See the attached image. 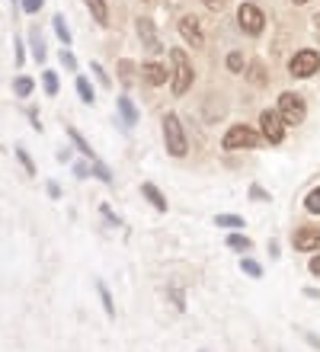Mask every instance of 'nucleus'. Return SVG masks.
Listing matches in <instances>:
<instances>
[{"label":"nucleus","mask_w":320,"mask_h":352,"mask_svg":"<svg viewBox=\"0 0 320 352\" xmlns=\"http://www.w3.org/2000/svg\"><path fill=\"white\" fill-rule=\"evenodd\" d=\"M314 29H317V32H320V13H317V16H314Z\"/></svg>","instance_id":"58836bf2"},{"label":"nucleus","mask_w":320,"mask_h":352,"mask_svg":"<svg viewBox=\"0 0 320 352\" xmlns=\"http://www.w3.org/2000/svg\"><path fill=\"white\" fill-rule=\"evenodd\" d=\"M52 26H55V36L61 38V45H71V29H67V23H64L61 13H55V19H52Z\"/></svg>","instance_id":"f3484780"},{"label":"nucleus","mask_w":320,"mask_h":352,"mask_svg":"<svg viewBox=\"0 0 320 352\" xmlns=\"http://www.w3.org/2000/svg\"><path fill=\"white\" fill-rule=\"evenodd\" d=\"M119 102V112H122V122H125V129H131L138 122V109H135V102L128 100V96H122V100H116Z\"/></svg>","instance_id":"ddd939ff"},{"label":"nucleus","mask_w":320,"mask_h":352,"mask_svg":"<svg viewBox=\"0 0 320 352\" xmlns=\"http://www.w3.org/2000/svg\"><path fill=\"white\" fill-rule=\"evenodd\" d=\"M87 170H90L87 164H77V167H74V173H77V176H87Z\"/></svg>","instance_id":"4c0bfd02"},{"label":"nucleus","mask_w":320,"mask_h":352,"mask_svg":"<svg viewBox=\"0 0 320 352\" xmlns=\"http://www.w3.org/2000/svg\"><path fill=\"white\" fill-rule=\"evenodd\" d=\"M42 3H45V0H23V10H26V13H39Z\"/></svg>","instance_id":"2f4dec72"},{"label":"nucleus","mask_w":320,"mask_h":352,"mask_svg":"<svg viewBox=\"0 0 320 352\" xmlns=\"http://www.w3.org/2000/svg\"><path fill=\"white\" fill-rule=\"evenodd\" d=\"M17 157H19V164H23V167H26V173H29V176L36 173V167H32V160H29L26 148H17Z\"/></svg>","instance_id":"cd10ccee"},{"label":"nucleus","mask_w":320,"mask_h":352,"mask_svg":"<svg viewBox=\"0 0 320 352\" xmlns=\"http://www.w3.org/2000/svg\"><path fill=\"white\" fill-rule=\"evenodd\" d=\"M237 23H240V29H244L247 36H259V32H263V26H266V16L253 7V3H240Z\"/></svg>","instance_id":"0eeeda50"},{"label":"nucleus","mask_w":320,"mask_h":352,"mask_svg":"<svg viewBox=\"0 0 320 352\" xmlns=\"http://www.w3.org/2000/svg\"><path fill=\"white\" fill-rule=\"evenodd\" d=\"M170 61H173V93L176 96H183L186 90L192 87V65H189V55H186L183 48H170Z\"/></svg>","instance_id":"f257e3e1"},{"label":"nucleus","mask_w":320,"mask_h":352,"mask_svg":"<svg viewBox=\"0 0 320 352\" xmlns=\"http://www.w3.org/2000/svg\"><path fill=\"white\" fill-rule=\"evenodd\" d=\"M311 276L320 278V256H314V260H311Z\"/></svg>","instance_id":"c9c22d12"},{"label":"nucleus","mask_w":320,"mask_h":352,"mask_svg":"<svg viewBox=\"0 0 320 352\" xmlns=\"http://www.w3.org/2000/svg\"><path fill=\"white\" fill-rule=\"evenodd\" d=\"M240 269H244V272H247L250 278H259V276H263V269H259V263L247 260V256H244V260H240Z\"/></svg>","instance_id":"393cba45"},{"label":"nucleus","mask_w":320,"mask_h":352,"mask_svg":"<svg viewBox=\"0 0 320 352\" xmlns=\"http://www.w3.org/2000/svg\"><path fill=\"white\" fill-rule=\"evenodd\" d=\"M23 58H26V55H23V42L17 38V65H23Z\"/></svg>","instance_id":"e433bc0d"},{"label":"nucleus","mask_w":320,"mask_h":352,"mask_svg":"<svg viewBox=\"0 0 320 352\" xmlns=\"http://www.w3.org/2000/svg\"><path fill=\"white\" fill-rule=\"evenodd\" d=\"M304 340H308V343H311L314 349L320 352V336H317V333H304Z\"/></svg>","instance_id":"f704fd0d"},{"label":"nucleus","mask_w":320,"mask_h":352,"mask_svg":"<svg viewBox=\"0 0 320 352\" xmlns=\"http://www.w3.org/2000/svg\"><path fill=\"white\" fill-rule=\"evenodd\" d=\"M42 84H45L48 96H55V93H58V74H55V71H45V74H42Z\"/></svg>","instance_id":"5701e85b"},{"label":"nucleus","mask_w":320,"mask_h":352,"mask_svg":"<svg viewBox=\"0 0 320 352\" xmlns=\"http://www.w3.org/2000/svg\"><path fill=\"white\" fill-rule=\"evenodd\" d=\"M96 292H100V301H103V311H106V317H116V305H112V298H109V292H106V285H96Z\"/></svg>","instance_id":"a211bd4d"},{"label":"nucleus","mask_w":320,"mask_h":352,"mask_svg":"<svg viewBox=\"0 0 320 352\" xmlns=\"http://www.w3.org/2000/svg\"><path fill=\"white\" fill-rule=\"evenodd\" d=\"M67 138H71L74 144H77V151H81V154H83V157H87V160H96V154H93V148H90V144H87V141L81 138V131H77V129H67Z\"/></svg>","instance_id":"dca6fc26"},{"label":"nucleus","mask_w":320,"mask_h":352,"mask_svg":"<svg viewBox=\"0 0 320 352\" xmlns=\"http://www.w3.org/2000/svg\"><path fill=\"white\" fill-rule=\"evenodd\" d=\"M250 80H253L256 87L263 84V80H266V77H263V65H253V67H250Z\"/></svg>","instance_id":"c756f323"},{"label":"nucleus","mask_w":320,"mask_h":352,"mask_svg":"<svg viewBox=\"0 0 320 352\" xmlns=\"http://www.w3.org/2000/svg\"><path fill=\"white\" fill-rule=\"evenodd\" d=\"M295 3H298V7H301V3H311V0H295Z\"/></svg>","instance_id":"ea45409f"},{"label":"nucleus","mask_w":320,"mask_h":352,"mask_svg":"<svg viewBox=\"0 0 320 352\" xmlns=\"http://www.w3.org/2000/svg\"><path fill=\"white\" fill-rule=\"evenodd\" d=\"M29 45H32V58L36 61H45V42L39 36V29H29Z\"/></svg>","instance_id":"2eb2a0df"},{"label":"nucleus","mask_w":320,"mask_h":352,"mask_svg":"<svg viewBox=\"0 0 320 352\" xmlns=\"http://www.w3.org/2000/svg\"><path fill=\"white\" fill-rule=\"evenodd\" d=\"M259 129H263V135H266V141H269V144H279V141L285 138V119H282V112L266 109L263 116H259Z\"/></svg>","instance_id":"39448f33"},{"label":"nucleus","mask_w":320,"mask_h":352,"mask_svg":"<svg viewBox=\"0 0 320 352\" xmlns=\"http://www.w3.org/2000/svg\"><path fill=\"white\" fill-rule=\"evenodd\" d=\"M138 36H141V45H145L151 55H160V52H164L160 36H157V26L151 19H138Z\"/></svg>","instance_id":"1a4fd4ad"},{"label":"nucleus","mask_w":320,"mask_h":352,"mask_svg":"<svg viewBox=\"0 0 320 352\" xmlns=\"http://www.w3.org/2000/svg\"><path fill=\"white\" fill-rule=\"evenodd\" d=\"M205 7L215 10V13H221V10H224V0H205Z\"/></svg>","instance_id":"72a5a7b5"},{"label":"nucleus","mask_w":320,"mask_h":352,"mask_svg":"<svg viewBox=\"0 0 320 352\" xmlns=\"http://www.w3.org/2000/svg\"><path fill=\"white\" fill-rule=\"evenodd\" d=\"M87 7H90L93 19H96V26H106V23H109V10H106V0H87Z\"/></svg>","instance_id":"4468645a"},{"label":"nucleus","mask_w":320,"mask_h":352,"mask_svg":"<svg viewBox=\"0 0 320 352\" xmlns=\"http://www.w3.org/2000/svg\"><path fill=\"white\" fill-rule=\"evenodd\" d=\"M215 224L218 228H244V218H237V214H218Z\"/></svg>","instance_id":"6ab92c4d"},{"label":"nucleus","mask_w":320,"mask_h":352,"mask_svg":"<svg viewBox=\"0 0 320 352\" xmlns=\"http://www.w3.org/2000/svg\"><path fill=\"white\" fill-rule=\"evenodd\" d=\"M304 208L311 214H320V189H311L308 192V199H304Z\"/></svg>","instance_id":"412c9836"},{"label":"nucleus","mask_w":320,"mask_h":352,"mask_svg":"<svg viewBox=\"0 0 320 352\" xmlns=\"http://www.w3.org/2000/svg\"><path fill=\"white\" fill-rule=\"evenodd\" d=\"M141 74H145V80H147L151 87L167 84V77H170V74H167V67H164V65H157V61H151V65L141 67Z\"/></svg>","instance_id":"9b49d317"},{"label":"nucleus","mask_w":320,"mask_h":352,"mask_svg":"<svg viewBox=\"0 0 320 352\" xmlns=\"http://www.w3.org/2000/svg\"><path fill=\"white\" fill-rule=\"evenodd\" d=\"M224 151H237V148H256L259 144V135H256L250 125H234V129H228V135H224Z\"/></svg>","instance_id":"7ed1b4c3"},{"label":"nucleus","mask_w":320,"mask_h":352,"mask_svg":"<svg viewBox=\"0 0 320 352\" xmlns=\"http://www.w3.org/2000/svg\"><path fill=\"white\" fill-rule=\"evenodd\" d=\"M119 71H122V84H131V74H135V65H131V61H122V65H119Z\"/></svg>","instance_id":"c85d7f7f"},{"label":"nucleus","mask_w":320,"mask_h":352,"mask_svg":"<svg viewBox=\"0 0 320 352\" xmlns=\"http://www.w3.org/2000/svg\"><path fill=\"white\" fill-rule=\"evenodd\" d=\"M90 164H93V173H96V176H100V179H103V183L109 186V183H112V173H109V170L103 167L100 160H90Z\"/></svg>","instance_id":"a878e982"},{"label":"nucleus","mask_w":320,"mask_h":352,"mask_svg":"<svg viewBox=\"0 0 320 352\" xmlns=\"http://www.w3.org/2000/svg\"><path fill=\"white\" fill-rule=\"evenodd\" d=\"M77 93H81V100L83 102H93V87L87 77H77Z\"/></svg>","instance_id":"4be33fe9"},{"label":"nucleus","mask_w":320,"mask_h":352,"mask_svg":"<svg viewBox=\"0 0 320 352\" xmlns=\"http://www.w3.org/2000/svg\"><path fill=\"white\" fill-rule=\"evenodd\" d=\"M228 67L234 71V74H237V71H244V55H240V52H231V55H228Z\"/></svg>","instance_id":"bb28decb"},{"label":"nucleus","mask_w":320,"mask_h":352,"mask_svg":"<svg viewBox=\"0 0 320 352\" xmlns=\"http://www.w3.org/2000/svg\"><path fill=\"white\" fill-rule=\"evenodd\" d=\"M90 67H93V74L100 77V84H103V87H109V77H106V71H103L100 65H90Z\"/></svg>","instance_id":"473e14b6"},{"label":"nucleus","mask_w":320,"mask_h":352,"mask_svg":"<svg viewBox=\"0 0 320 352\" xmlns=\"http://www.w3.org/2000/svg\"><path fill=\"white\" fill-rule=\"evenodd\" d=\"M317 67H320V55L314 52V48H304V52H298V55L288 61V71H292V77H311Z\"/></svg>","instance_id":"423d86ee"},{"label":"nucleus","mask_w":320,"mask_h":352,"mask_svg":"<svg viewBox=\"0 0 320 352\" xmlns=\"http://www.w3.org/2000/svg\"><path fill=\"white\" fill-rule=\"evenodd\" d=\"M141 195H145L147 202L154 205L157 212H167V199H164V195H160V189H157V186H151V183H145V186H141Z\"/></svg>","instance_id":"f8f14e48"},{"label":"nucleus","mask_w":320,"mask_h":352,"mask_svg":"<svg viewBox=\"0 0 320 352\" xmlns=\"http://www.w3.org/2000/svg\"><path fill=\"white\" fill-rule=\"evenodd\" d=\"M13 90H17V96H23V100H26L29 93H32V80H29V77H17Z\"/></svg>","instance_id":"b1692460"},{"label":"nucleus","mask_w":320,"mask_h":352,"mask_svg":"<svg viewBox=\"0 0 320 352\" xmlns=\"http://www.w3.org/2000/svg\"><path fill=\"white\" fill-rule=\"evenodd\" d=\"M61 65L67 67V71H77V61H74V55H71V52H67V48H64V52H61Z\"/></svg>","instance_id":"7c9ffc66"},{"label":"nucleus","mask_w":320,"mask_h":352,"mask_svg":"<svg viewBox=\"0 0 320 352\" xmlns=\"http://www.w3.org/2000/svg\"><path fill=\"white\" fill-rule=\"evenodd\" d=\"M164 138H167V154H173V157H186L183 122H180V116H173V112L164 119Z\"/></svg>","instance_id":"f03ea898"},{"label":"nucleus","mask_w":320,"mask_h":352,"mask_svg":"<svg viewBox=\"0 0 320 352\" xmlns=\"http://www.w3.org/2000/svg\"><path fill=\"white\" fill-rule=\"evenodd\" d=\"M180 36H183L192 48H202V45H205L202 29H199V19H195V16H183V19H180Z\"/></svg>","instance_id":"9d476101"},{"label":"nucleus","mask_w":320,"mask_h":352,"mask_svg":"<svg viewBox=\"0 0 320 352\" xmlns=\"http://www.w3.org/2000/svg\"><path fill=\"white\" fill-rule=\"evenodd\" d=\"M228 247H231V250L247 253V250H250V241L244 237V234H231V237H228Z\"/></svg>","instance_id":"aec40b11"},{"label":"nucleus","mask_w":320,"mask_h":352,"mask_svg":"<svg viewBox=\"0 0 320 352\" xmlns=\"http://www.w3.org/2000/svg\"><path fill=\"white\" fill-rule=\"evenodd\" d=\"M292 243H295V250H301V253H311V250L320 253V231L317 228H298L292 234Z\"/></svg>","instance_id":"6e6552de"},{"label":"nucleus","mask_w":320,"mask_h":352,"mask_svg":"<svg viewBox=\"0 0 320 352\" xmlns=\"http://www.w3.org/2000/svg\"><path fill=\"white\" fill-rule=\"evenodd\" d=\"M279 112H282L285 125H298V122H304V100L298 93H282L279 96Z\"/></svg>","instance_id":"20e7f679"}]
</instances>
